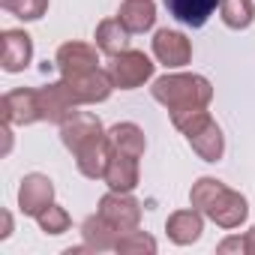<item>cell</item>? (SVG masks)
Listing matches in <instances>:
<instances>
[{"mask_svg":"<svg viewBox=\"0 0 255 255\" xmlns=\"http://www.w3.org/2000/svg\"><path fill=\"white\" fill-rule=\"evenodd\" d=\"M102 180L117 192H132L138 186V159L111 147V159H108V168H105Z\"/></svg>","mask_w":255,"mask_h":255,"instance_id":"obj_13","label":"cell"},{"mask_svg":"<svg viewBox=\"0 0 255 255\" xmlns=\"http://www.w3.org/2000/svg\"><path fill=\"white\" fill-rule=\"evenodd\" d=\"M93 39H96V48L105 51V54H111V57H117L120 51L129 48V30L123 27L120 18H105V21H99Z\"/></svg>","mask_w":255,"mask_h":255,"instance_id":"obj_17","label":"cell"},{"mask_svg":"<svg viewBox=\"0 0 255 255\" xmlns=\"http://www.w3.org/2000/svg\"><path fill=\"white\" fill-rule=\"evenodd\" d=\"M222 0H165V9L186 27H204Z\"/></svg>","mask_w":255,"mask_h":255,"instance_id":"obj_14","label":"cell"},{"mask_svg":"<svg viewBox=\"0 0 255 255\" xmlns=\"http://www.w3.org/2000/svg\"><path fill=\"white\" fill-rule=\"evenodd\" d=\"M33 57V42L24 30H3L0 36V66L6 72H21Z\"/></svg>","mask_w":255,"mask_h":255,"instance_id":"obj_11","label":"cell"},{"mask_svg":"<svg viewBox=\"0 0 255 255\" xmlns=\"http://www.w3.org/2000/svg\"><path fill=\"white\" fill-rule=\"evenodd\" d=\"M165 231H168V237L174 240V243H180V246H186V243H192V240H198L201 237V231H204V222H201V210H177V213H171L168 216V222H165Z\"/></svg>","mask_w":255,"mask_h":255,"instance_id":"obj_16","label":"cell"},{"mask_svg":"<svg viewBox=\"0 0 255 255\" xmlns=\"http://www.w3.org/2000/svg\"><path fill=\"white\" fill-rule=\"evenodd\" d=\"M108 75H111L114 87H120V90H135V87H141V84L153 75V63H150V57H147L144 51L126 48V51H120L117 57H111Z\"/></svg>","mask_w":255,"mask_h":255,"instance_id":"obj_6","label":"cell"},{"mask_svg":"<svg viewBox=\"0 0 255 255\" xmlns=\"http://www.w3.org/2000/svg\"><path fill=\"white\" fill-rule=\"evenodd\" d=\"M219 12H222V21H225L231 30H243V27H249L252 18H255L252 0H222V3H219Z\"/></svg>","mask_w":255,"mask_h":255,"instance_id":"obj_22","label":"cell"},{"mask_svg":"<svg viewBox=\"0 0 255 255\" xmlns=\"http://www.w3.org/2000/svg\"><path fill=\"white\" fill-rule=\"evenodd\" d=\"M153 54L165 66H183L192 57V42L177 30H156L153 36Z\"/></svg>","mask_w":255,"mask_h":255,"instance_id":"obj_12","label":"cell"},{"mask_svg":"<svg viewBox=\"0 0 255 255\" xmlns=\"http://www.w3.org/2000/svg\"><path fill=\"white\" fill-rule=\"evenodd\" d=\"M117 18L123 21V27L129 33H144L156 21V6H153V0H123Z\"/></svg>","mask_w":255,"mask_h":255,"instance_id":"obj_15","label":"cell"},{"mask_svg":"<svg viewBox=\"0 0 255 255\" xmlns=\"http://www.w3.org/2000/svg\"><path fill=\"white\" fill-rule=\"evenodd\" d=\"M81 234H84V249H96V252L114 249V246H117V237H120V231H117L114 225H108L99 213L84 219Z\"/></svg>","mask_w":255,"mask_h":255,"instance_id":"obj_18","label":"cell"},{"mask_svg":"<svg viewBox=\"0 0 255 255\" xmlns=\"http://www.w3.org/2000/svg\"><path fill=\"white\" fill-rule=\"evenodd\" d=\"M57 69L63 72V78L69 75H81V72H90V69H99V54L93 45L87 42H63L57 48V57H54Z\"/></svg>","mask_w":255,"mask_h":255,"instance_id":"obj_9","label":"cell"},{"mask_svg":"<svg viewBox=\"0 0 255 255\" xmlns=\"http://www.w3.org/2000/svg\"><path fill=\"white\" fill-rule=\"evenodd\" d=\"M246 246H249V255H255V228L246 234Z\"/></svg>","mask_w":255,"mask_h":255,"instance_id":"obj_27","label":"cell"},{"mask_svg":"<svg viewBox=\"0 0 255 255\" xmlns=\"http://www.w3.org/2000/svg\"><path fill=\"white\" fill-rule=\"evenodd\" d=\"M54 201V183L45 177V174H27L21 180V189H18V207L27 213V216H39L45 207H51Z\"/></svg>","mask_w":255,"mask_h":255,"instance_id":"obj_10","label":"cell"},{"mask_svg":"<svg viewBox=\"0 0 255 255\" xmlns=\"http://www.w3.org/2000/svg\"><path fill=\"white\" fill-rule=\"evenodd\" d=\"M99 216H102L108 225H114L120 234H123V231H135L138 222H141V204H138L129 192L111 189L108 195L99 198Z\"/></svg>","mask_w":255,"mask_h":255,"instance_id":"obj_7","label":"cell"},{"mask_svg":"<svg viewBox=\"0 0 255 255\" xmlns=\"http://www.w3.org/2000/svg\"><path fill=\"white\" fill-rule=\"evenodd\" d=\"M57 84L63 87V93L69 96V102L75 108L105 102L111 96V87H114L108 69H90V72H81V75H69V78H60Z\"/></svg>","mask_w":255,"mask_h":255,"instance_id":"obj_5","label":"cell"},{"mask_svg":"<svg viewBox=\"0 0 255 255\" xmlns=\"http://www.w3.org/2000/svg\"><path fill=\"white\" fill-rule=\"evenodd\" d=\"M249 252V246H246V237H228V240H222L219 246H216V252Z\"/></svg>","mask_w":255,"mask_h":255,"instance_id":"obj_26","label":"cell"},{"mask_svg":"<svg viewBox=\"0 0 255 255\" xmlns=\"http://www.w3.org/2000/svg\"><path fill=\"white\" fill-rule=\"evenodd\" d=\"M39 108H42V120H51V123H63L75 111V105L69 102V96L63 93L60 84L39 87Z\"/></svg>","mask_w":255,"mask_h":255,"instance_id":"obj_20","label":"cell"},{"mask_svg":"<svg viewBox=\"0 0 255 255\" xmlns=\"http://www.w3.org/2000/svg\"><path fill=\"white\" fill-rule=\"evenodd\" d=\"M153 99L162 102L171 114V123L180 126L186 123L192 114L204 111L207 102L213 99V87L204 75H189V72H177V75H162L153 81L150 87Z\"/></svg>","mask_w":255,"mask_h":255,"instance_id":"obj_1","label":"cell"},{"mask_svg":"<svg viewBox=\"0 0 255 255\" xmlns=\"http://www.w3.org/2000/svg\"><path fill=\"white\" fill-rule=\"evenodd\" d=\"M117 252H156V240L150 237V234H144V231H123L120 237H117V246H114Z\"/></svg>","mask_w":255,"mask_h":255,"instance_id":"obj_24","label":"cell"},{"mask_svg":"<svg viewBox=\"0 0 255 255\" xmlns=\"http://www.w3.org/2000/svg\"><path fill=\"white\" fill-rule=\"evenodd\" d=\"M0 111H3V123H15V126H27V123H36L42 120V108H39V90H30V87H18V90H9L0 102Z\"/></svg>","mask_w":255,"mask_h":255,"instance_id":"obj_8","label":"cell"},{"mask_svg":"<svg viewBox=\"0 0 255 255\" xmlns=\"http://www.w3.org/2000/svg\"><path fill=\"white\" fill-rule=\"evenodd\" d=\"M108 144L114 150H120V153L135 156V159L144 156V147H147L144 132L138 129L135 123H117V126H111V129H108Z\"/></svg>","mask_w":255,"mask_h":255,"instance_id":"obj_19","label":"cell"},{"mask_svg":"<svg viewBox=\"0 0 255 255\" xmlns=\"http://www.w3.org/2000/svg\"><path fill=\"white\" fill-rule=\"evenodd\" d=\"M0 6L6 12H12L15 18H24V21H36L45 15L48 9V0H0Z\"/></svg>","mask_w":255,"mask_h":255,"instance_id":"obj_23","label":"cell"},{"mask_svg":"<svg viewBox=\"0 0 255 255\" xmlns=\"http://www.w3.org/2000/svg\"><path fill=\"white\" fill-rule=\"evenodd\" d=\"M108 159H111V144H108V138H105L102 144H96V147L84 150L81 156H75L78 171H81L84 177H90V180H102V177H105Z\"/></svg>","mask_w":255,"mask_h":255,"instance_id":"obj_21","label":"cell"},{"mask_svg":"<svg viewBox=\"0 0 255 255\" xmlns=\"http://www.w3.org/2000/svg\"><path fill=\"white\" fill-rule=\"evenodd\" d=\"M189 201L195 210H201L207 219H213L219 228H237L249 207H246V198L234 189H228L222 180H213V177H201L192 192H189Z\"/></svg>","mask_w":255,"mask_h":255,"instance_id":"obj_2","label":"cell"},{"mask_svg":"<svg viewBox=\"0 0 255 255\" xmlns=\"http://www.w3.org/2000/svg\"><path fill=\"white\" fill-rule=\"evenodd\" d=\"M60 138H63V144H66L75 156H81L84 150L102 144V141L108 138V132L102 129V123H99L96 114H90V111H72V114L60 123Z\"/></svg>","mask_w":255,"mask_h":255,"instance_id":"obj_4","label":"cell"},{"mask_svg":"<svg viewBox=\"0 0 255 255\" xmlns=\"http://www.w3.org/2000/svg\"><path fill=\"white\" fill-rule=\"evenodd\" d=\"M177 129L186 135V141L192 144V150L204 159V162H219L222 153H225V138H222V129L216 126V120L207 114V111H198L192 114L186 123H180Z\"/></svg>","mask_w":255,"mask_h":255,"instance_id":"obj_3","label":"cell"},{"mask_svg":"<svg viewBox=\"0 0 255 255\" xmlns=\"http://www.w3.org/2000/svg\"><path fill=\"white\" fill-rule=\"evenodd\" d=\"M36 222H39V228H42L45 234H63V231H69V213H66L63 207H57V204L45 207V210L36 216Z\"/></svg>","mask_w":255,"mask_h":255,"instance_id":"obj_25","label":"cell"}]
</instances>
